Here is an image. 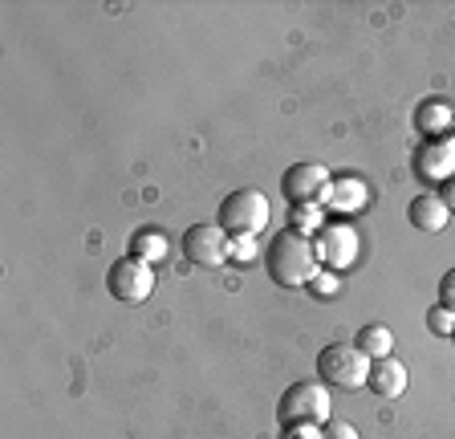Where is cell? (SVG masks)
<instances>
[{"instance_id": "7a4b0ae2", "label": "cell", "mask_w": 455, "mask_h": 439, "mask_svg": "<svg viewBox=\"0 0 455 439\" xmlns=\"http://www.w3.org/2000/svg\"><path fill=\"white\" fill-rule=\"evenodd\" d=\"M317 379H322L325 387H338V391H362L370 379V358L354 342L325 346V350L317 354Z\"/></svg>"}, {"instance_id": "ba28073f", "label": "cell", "mask_w": 455, "mask_h": 439, "mask_svg": "<svg viewBox=\"0 0 455 439\" xmlns=\"http://www.w3.org/2000/svg\"><path fill=\"white\" fill-rule=\"evenodd\" d=\"M313 252H317V260H325V268L341 273L358 257V232L350 224H322V232L313 240Z\"/></svg>"}, {"instance_id": "cb8c5ba5", "label": "cell", "mask_w": 455, "mask_h": 439, "mask_svg": "<svg viewBox=\"0 0 455 439\" xmlns=\"http://www.w3.org/2000/svg\"><path fill=\"white\" fill-rule=\"evenodd\" d=\"M451 342H455V330H451Z\"/></svg>"}, {"instance_id": "30bf717a", "label": "cell", "mask_w": 455, "mask_h": 439, "mask_svg": "<svg viewBox=\"0 0 455 439\" xmlns=\"http://www.w3.org/2000/svg\"><path fill=\"white\" fill-rule=\"evenodd\" d=\"M407 366L398 358H379L370 363V379H366V391H374L379 399H403L407 395Z\"/></svg>"}, {"instance_id": "5bb4252c", "label": "cell", "mask_w": 455, "mask_h": 439, "mask_svg": "<svg viewBox=\"0 0 455 439\" xmlns=\"http://www.w3.org/2000/svg\"><path fill=\"white\" fill-rule=\"evenodd\" d=\"M354 346L366 354L370 363H379V358H390V350H395V334H390L387 325H362L358 338H354Z\"/></svg>"}, {"instance_id": "5b68a950", "label": "cell", "mask_w": 455, "mask_h": 439, "mask_svg": "<svg viewBox=\"0 0 455 439\" xmlns=\"http://www.w3.org/2000/svg\"><path fill=\"white\" fill-rule=\"evenodd\" d=\"M106 285H110L114 301H123V306H142V301L155 293V268L139 257H123L110 265Z\"/></svg>"}, {"instance_id": "277c9868", "label": "cell", "mask_w": 455, "mask_h": 439, "mask_svg": "<svg viewBox=\"0 0 455 439\" xmlns=\"http://www.w3.org/2000/svg\"><path fill=\"white\" fill-rule=\"evenodd\" d=\"M330 387L322 379H305L293 382L289 391L276 403V419L289 427V423H330Z\"/></svg>"}, {"instance_id": "d4e9b609", "label": "cell", "mask_w": 455, "mask_h": 439, "mask_svg": "<svg viewBox=\"0 0 455 439\" xmlns=\"http://www.w3.org/2000/svg\"><path fill=\"white\" fill-rule=\"evenodd\" d=\"M451 134H455V131H451Z\"/></svg>"}, {"instance_id": "ac0fdd59", "label": "cell", "mask_w": 455, "mask_h": 439, "mask_svg": "<svg viewBox=\"0 0 455 439\" xmlns=\"http://www.w3.org/2000/svg\"><path fill=\"white\" fill-rule=\"evenodd\" d=\"M427 325H431V334L451 338V330H455V314H447L443 306H435L431 314H427Z\"/></svg>"}, {"instance_id": "3957f363", "label": "cell", "mask_w": 455, "mask_h": 439, "mask_svg": "<svg viewBox=\"0 0 455 439\" xmlns=\"http://www.w3.org/2000/svg\"><path fill=\"white\" fill-rule=\"evenodd\" d=\"M268 216H273L268 196L256 188H240L220 204V228H224L228 236H256V232H265Z\"/></svg>"}, {"instance_id": "2e32d148", "label": "cell", "mask_w": 455, "mask_h": 439, "mask_svg": "<svg viewBox=\"0 0 455 439\" xmlns=\"http://www.w3.org/2000/svg\"><path fill=\"white\" fill-rule=\"evenodd\" d=\"M309 293L322 297V301H325V297H338L341 293V277L333 273V268H317V277L309 281Z\"/></svg>"}, {"instance_id": "52a82bcc", "label": "cell", "mask_w": 455, "mask_h": 439, "mask_svg": "<svg viewBox=\"0 0 455 439\" xmlns=\"http://www.w3.org/2000/svg\"><path fill=\"white\" fill-rule=\"evenodd\" d=\"M183 257L199 268H220L232 257V236L220 224H191L183 232Z\"/></svg>"}, {"instance_id": "603a6c76", "label": "cell", "mask_w": 455, "mask_h": 439, "mask_svg": "<svg viewBox=\"0 0 455 439\" xmlns=\"http://www.w3.org/2000/svg\"><path fill=\"white\" fill-rule=\"evenodd\" d=\"M443 204H447V212L455 216V180H447V183H443Z\"/></svg>"}, {"instance_id": "7402d4cb", "label": "cell", "mask_w": 455, "mask_h": 439, "mask_svg": "<svg viewBox=\"0 0 455 439\" xmlns=\"http://www.w3.org/2000/svg\"><path fill=\"white\" fill-rule=\"evenodd\" d=\"M281 439H322V423H289Z\"/></svg>"}, {"instance_id": "8fae6325", "label": "cell", "mask_w": 455, "mask_h": 439, "mask_svg": "<svg viewBox=\"0 0 455 439\" xmlns=\"http://www.w3.org/2000/svg\"><path fill=\"white\" fill-rule=\"evenodd\" d=\"M407 216H411V224H415L419 232H443L447 224H451V212H447V204H443V196H435V191H423V196H415L411 200V208H407Z\"/></svg>"}, {"instance_id": "8992f818", "label": "cell", "mask_w": 455, "mask_h": 439, "mask_svg": "<svg viewBox=\"0 0 455 439\" xmlns=\"http://www.w3.org/2000/svg\"><path fill=\"white\" fill-rule=\"evenodd\" d=\"M330 188H333V175L325 172L322 163H297L289 167L281 180V191L284 200L293 208H309V204H325L330 200Z\"/></svg>"}, {"instance_id": "6da1fadb", "label": "cell", "mask_w": 455, "mask_h": 439, "mask_svg": "<svg viewBox=\"0 0 455 439\" xmlns=\"http://www.w3.org/2000/svg\"><path fill=\"white\" fill-rule=\"evenodd\" d=\"M265 268L268 277L281 289H301L317 277V252H313V240L301 236L297 228H284L268 240L265 249Z\"/></svg>"}, {"instance_id": "4fadbf2b", "label": "cell", "mask_w": 455, "mask_h": 439, "mask_svg": "<svg viewBox=\"0 0 455 439\" xmlns=\"http://www.w3.org/2000/svg\"><path fill=\"white\" fill-rule=\"evenodd\" d=\"M419 131H423L427 139H447V131H455V110L447 102L419 106Z\"/></svg>"}, {"instance_id": "9a60e30c", "label": "cell", "mask_w": 455, "mask_h": 439, "mask_svg": "<svg viewBox=\"0 0 455 439\" xmlns=\"http://www.w3.org/2000/svg\"><path fill=\"white\" fill-rule=\"evenodd\" d=\"M131 257H139V260H147V265H151L155 257H167V240H163L159 232H134Z\"/></svg>"}, {"instance_id": "e0dca14e", "label": "cell", "mask_w": 455, "mask_h": 439, "mask_svg": "<svg viewBox=\"0 0 455 439\" xmlns=\"http://www.w3.org/2000/svg\"><path fill=\"white\" fill-rule=\"evenodd\" d=\"M322 224V204H309V208H293V228L301 232H309V228H317Z\"/></svg>"}, {"instance_id": "7c38bea8", "label": "cell", "mask_w": 455, "mask_h": 439, "mask_svg": "<svg viewBox=\"0 0 455 439\" xmlns=\"http://www.w3.org/2000/svg\"><path fill=\"white\" fill-rule=\"evenodd\" d=\"M366 200H370L366 183L354 180V175H346V180H333L330 200H325V204H330L333 212H362V208H366Z\"/></svg>"}, {"instance_id": "9c48e42d", "label": "cell", "mask_w": 455, "mask_h": 439, "mask_svg": "<svg viewBox=\"0 0 455 439\" xmlns=\"http://www.w3.org/2000/svg\"><path fill=\"white\" fill-rule=\"evenodd\" d=\"M415 175L427 183H447L455 180V134L447 139H427L415 151Z\"/></svg>"}, {"instance_id": "d6986e66", "label": "cell", "mask_w": 455, "mask_h": 439, "mask_svg": "<svg viewBox=\"0 0 455 439\" xmlns=\"http://www.w3.org/2000/svg\"><path fill=\"white\" fill-rule=\"evenodd\" d=\"M322 439H362V435H358V427H354V423L330 419V423H322Z\"/></svg>"}, {"instance_id": "44dd1931", "label": "cell", "mask_w": 455, "mask_h": 439, "mask_svg": "<svg viewBox=\"0 0 455 439\" xmlns=\"http://www.w3.org/2000/svg\"><path fill=\"white\" fill-rule=\"evenodd\" d=\"M256 257V236H232V260L248 265Z\"/></svg>"}, {"instance_id": "ffe728a7", "label": "cell", "mask_w": 455, "mask_h": 439, "mask_svg": "<svg viewBox=\"0 0 455 439\" xmlns=\"http://www.w3.org/2000/svg\"><path fill=\"white\" fill-rule=\"evenodd\" d=\"M439 306L447 314H455V268H447L443 277H439Z\"/></svg>"}]
</instances>
